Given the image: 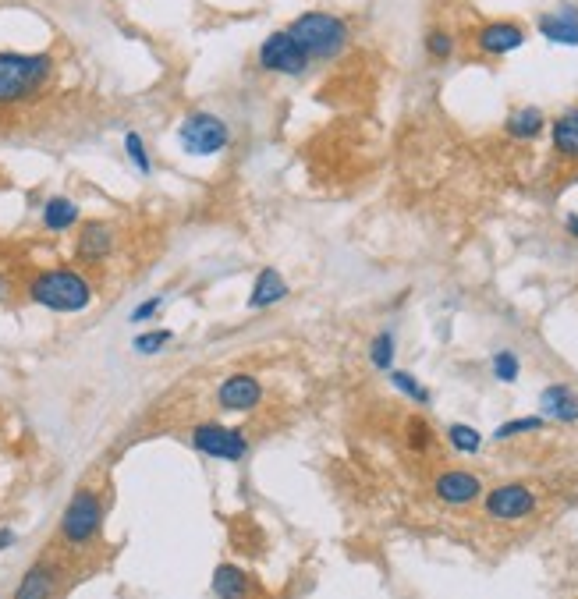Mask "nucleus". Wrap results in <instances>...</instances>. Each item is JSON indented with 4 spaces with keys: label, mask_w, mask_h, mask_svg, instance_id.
Instances as JSON below:
<instances>
[{
    "label": "nucleus",
    "mask_w": 578,
    "mask_h": 599,
    "mask_svg": "<svg viewBox=\"0 0 578 599\" xmlns=\"http://www.w3.org/2000/svg\"><path fill=\"white\" fill-rule=\"evenodd\" d=\"M160 309H164V298H160V295L146 298V302L135 305V309H132L128 323H149V319H157V316H160Z\"/></svg>",
    "instance_id": "c756f323"
},
{
    "label": "nucleus",
    "mask_w": 578,
    "mask_h": 599,
    "mask_svg": "<svg viewBox=\"0 0 578 599\" xmlns=\"http://www.w3.org/2000/svg\"><path fill=\"white\" fill-rule=\"evenodd\" d=\"M57 592V568L47 561L32 564L15 589V599H50Z\"/></svg>",
    "instance_id": "dca6fc26"
},
{
    "label": "nucleus",
    "mask_w": 578,
    "mask_h": 599,
    "mask_svg": "<svg viewBox=\"0 0 578 599\" xmlns=\"http://www.w3.org/2000/svg\"><path fill=\"white\" fill-rule=\"evenodd\" d=\"M547 426L543 415H525V419H511V422H500L493 429V440H511V436H522V433H536V429Z\"/></svg>",
    "instance_id": "a878e982"
},
{
    "label": "nucleus",
    "mask_w": 578,
    "mask_h": 599,
    "mask_svg": "<svg viewBox=\"0 0 578 599\" xmlns=\"http://www.w3.org/2000/svg\"><path fill=\"white\" fill-rule=\"evenodd\" d=\"M192 447L217 461H242L249 454V440H245L242 429L220 426V422H203V426L192 429Z\"/></svg>",
    "instance_id": "0eeeda50"
},
{
    "label": "nucleus",
    "mask_w": 578,
    "mask_h": 599,
    "mask_svg": "<svg viewBox=\"0 0 578 599\" xmlns=\"http://www.w3.org/2000/svg\"><path fill=\"white\" fill-rule=\"evenodd\" d=\"M288 298V281L281 277V270L274 266H263L256 273V281H252V291H249V309L252 312H263V309H274L277 302Z\"/></svg>",
    "instance_id": "2eb2a0df"
},
{
    "label": "nucleus",
    "mask_w": 578,
    "mask_h": 599,
    "mask_svg": "<svg viewBox=\"0 0 578 599\" xmlns=\"http://www.w3.org/2000/svg\"><path fill=\"white\" fill-rule=\"evenodd\" d=\"M43 227L54 234L61 231H71V227L79 224V203L68 199V195H50L47 203H43V213H40Z\"/></svg>",
    "instance_id": "a211bd4d"
},
{
    "label": "nucleus",
    "mask_w": 578,
    "mask_h": 599,
    "mask_svg": "<svg viewBox=\"0 0 578 599\" xmlns=\"http://www.w3.org/2000/svg\"><path fill=\"white\" fill-rule=\"evenodd\" d=\"M171 341H174V330H142V334L132 337V351L149 358V355H160Z\"/></svg>",
    "instance_id": "b1692460"
},
{
    "label": "nucleus",
    "mask_w": 578,
    "mask_h": 599,
    "mask_svg": "<svg viewBox=\"0 0 578 599\" xmlns=\"http://www.w3.org/2000/svg\"><path fill=\"white\" fill-rule=\"evenodd\" d=\"M422 43H426V54H430L433 61H447V57H454V36L447 29H430Z\"/></svg>",
    "instance_id": "bb28decb"
},
{
    "label": "nucleus",
    "mask_w": 578,
    "mask_h": 599,
    "mask_svg": "<svg viewBox=\"0 0 578 599\" xmlns=\"http://www.w3.org/2000/svg\"><path fill=\"white\" fill-rule=\"evenodd\" d=\"M536 25H539V36L547 39V43H557V47H578V8H571V4L539 15Z\"/></svg>",
    "instance_id": "4468645a"
},
{
    "label": "nucleus",
    "mask_w": 578,
    "mask_h": 599,
    "mask_svg": "<svg viewBox=\"0 0 578 599\" xmlns=\"http://www.w3.org/2000/svg\"><path fill=\"white\" fill-rule=\"evenodd\" d=\"M100 525H103L100 497L93 490H79L61 514V539L71 546H86L100 536Z\"/></svg>",
    "instance_id": "39448f33"
},
{
    "label": "nucleus",
    "mask_w": 578,
    "mask_h": 599,
    "mask_svg": "<svg viewBox=\"0 0 578 599\" xmlns=\"http://www.w3.org/2000/svg\"><path fill=\"white\" fill-rule=\"evenodd\" d=\"M550 142L561 156L568 160H578V107H568L564 114L554 117L550 125Z\"/></svg>",
    "instance_id": "6ab92c4d"
},
{
    "label": "nucleus",
    "mask_w": 578,
    "mask_h": 599,
    "mask_svg": "<svg viewBox=\"0 0 578 599\" xmlns=\"http://www.w3.org/2000/svg\"><path fill=\"white\" fill-rule=\"evenodd\" d=\"M433 444H437V436H433L430 422H426V419L408 422V447H412V451L426 454V451H433Z\"/></svg>",
    "instance_id": "cd10ccee"
},
{
    "label": "nucleus",
    "mask_w": 578,
    "mask_h": 599,
    "mask_svg": "<svg viewBox=\"0 0 578 599\" xmlns=\"http://www.w3.org/2000/svg\"><path fill=\"white\" fill-rule=\"evenodd\" d=\"M249 592H252V578L245 575L242 568L220 564V568L213 571V596L217 599H249Z\"/></svg>",
    "instance_id": "aec40b11"
},
{
    "label": "nucleus",
    "mask_w": 578,
    "mask_h": 599,
    "mask_svg": "<svg viewBox=\"0 0 578 599\" xmlns=\"http://www.w3.org/2000/svg\"><path fill=\"white\" fill-rule=\"evenodd\" d=\"M504 132L511 135L515 142H532L547 132V117L539 107H515L504 121Z\"/></svg>",
    "instance_id": "f3484780"
},
{
    "label": "nucleus",
    "mask_w": 578,
    "mask_h": 599,
    "mask_svg": "<svg viewBox=\"0 0 578 599\" xmlns=\"http://www.w3.org/2000/svg\"><path fill=\"white\" fill-rule=\"evenodd\" d=\"M433 493L447 507H469L483 497V479L476 472H469V468H447V472L437 475Z\"/></svg>",
    "instance_id": "1a4fd4ad"
},
{
    "label": "nucleus",
    "mask_w": 578,
    "mask_h": 599,
    "mask_svg": "<svg viewBox=\"0 0 578 599\" xmlns=\"http://www.w3.org/2000/svg\"><path fill=\"white\" fill-rule=\"evenodd\" d=\"M447 444H451L458 454H479L483 436H479V429L465 426V422H454V426H447Z\"/></svg>",
    "instance_id": "5701e85b"
},
{
    "label": "nucleus",
    "mask_w": 578,
    "mask_h": 599,
    "mask_svg": "<svg viewBox=\"0 0 578 599\" xmlns=\"http://www.w3.org/2000/svg\"><path fill=\"white\" fill-rule=\"evenodd\" d=\"M539 415L543 419L564 422V426H575L578 422V390L568 383H550L539 394Z\"/></svg>",
    "instance_id": "ddd939ff"
},
{
    "label": "nucleus",
    "mask_w": 578,
    "mask_h": 599,
    "mask_svg": "<svg viewBox=\"0 0 578 599\" xmlns=\"http://www.w3.org/2000/svg\"><path fill=\"white\" fill-rule=\"evenodd\" d=\"M29 302L40 305L47 312H86L93 305V284L71 266H54V270H40L29 281Z\"/></svg>",
    "instance_id": "f257e3e1"
},
{
    "label": "nucleus",
    "mask_w": 578,
    "mask_h": 599,
    "mask_svg": "<svg viewBox=\"0 0 578 599\" xmlns=\"http://www.w3.org/2000/svg\"><path fill=\"white\" fill-rule=\"evenodd\" d=\"M125 153H128V160L135 164V171L153 174V164H149V153H146V142H142L139 132H125Z\"/></svg>",
    "instance_id": "c85d7f7f"
},
{
    "label": "nucleus",
    "mask_w": 578,
    "mask_h": 599,
    "mask_svg": "<svg viewBox=\"0 0 578 599\" xmlns=\"http://www.w3.org/2000/svg\"><path fill=\"white\" fill-rule=\"evenodd\" d=\"M259 68L270 71V75H288V78H298L309 71V54L295 43L288 29H277L259 43V54H256Z\"/></svg>",
    "instance_id": "423d86ee"
},
{
    "label": "nucleus",
    "mask_w": 578,
    "mask_h": 599,
    "mask_svg": "<svg viewBox=\"0 0 578 599\" xmlns=\"http://www.w3.org/2000/svg\"><path fill=\"white\" fill-rule=\"evenodd\" d=\"M476 47L486 57H508L518 47H525V29L515 22H490L476 32Z\"/></svg>",
    "instance_id": "9b49d317"
},
{
    "label": "nucleus",
    "mask_w": 578,
    "mask_h": 599,
    "mask_svg": "<svg viewBox=\"0 0 578 599\" xmlns=\"http://www.w3.org/2000/svg\"><path fill=\"white\" fill-rule=\"evenodd\" d=\"M394 355H398V337H394V330H376V337L369 341V362H373V369L391 373Z\"/></svg>",
    "instance_id": "412c9836"
},
{
    "label": "nucleus",
    "mask_w": 578,
    "mask_h": 599,
    "mask_svg": "<svg viewBox=\"0 0 578 599\" xmlns=\"http://www.w3.org/2000/svg\"><path fill=\"white\" fill-rule=\"evenodd\" d=\"M536 493L522 483H504V486H493L490 493L483 497V507L490 514L493 522H522L536 511Z\"/></svg>",
    "instance_id": "6e6552de"
},
{
    "label": "nucleus",
    "mask_w": 578,
    "mask_h": 599,
    "mask_svg": "<svg viewBox=\"0 0 578 599\" xmlns=\"http://www.w3.org/2000/svg\"><path fill=\"white\" fill-rule=\"evenodd\" d=\"M178 146L185 156H217L231 146V125L210 110H196L178 125Z\"/></svg>",
    "instance_id": "20e7f679"
},
{
    "label": "nucleus",
    "mask_w": 578,
    "mask_h": 599,
    "mask_svg": "<svg viewBox=\"0 0 578 599\" xmlns=\"http://www.w3.org/2000/svg\"><path fill=\"white\" fill-rule=\"evenodd\" d=\"M114 227L103 224V220H86L79 227V242H75V256L82 263H103V259L114 252Z\"/></svg>",
    "instance_id": "f8f14e48"
},
{
    "label": "nucleus",
    "mask_w": 578,
    "mask_h": 599,
    "mask_svg": "<svg viewBox=\"0 0 578 599\" xmlns=\"http://www.w3.org/2000/svg\"><path fill=\"white\" fill-rule=\"evenodd\" d=\"M288 32L295 36L298 47L309 54V61H334L348 50L352 43V29L348 22L330 11H302L295 22L288 25Z\"/></svg>",
    "instance_id": "f03ea898"
},
{
    "label": "nucleus",
    "mask_w": 578,
    "mask_h": 599,
    "mask_svg": "<svg viewBox=\"0 0 578 599\" xmlns=\"http://www.w3.org/2000/svg\"><path fill=\"white\" fill-rule=\"evenodd\" d=\"M564 231L578 242V213H568V217H564Z\"/></svg>",
    "instance_id": "7c9ffc66"
},
{
    "label": "nucleus",
    "mask_w": 578,
    "mask_h": 599,
    "mask_svg": "<svg viewBox=\"0 0 578 599\" xmlns=\"http://www.w3.org/2000/svg\"><path fill=\"white\" fill-rule=\"evenodd\" d=\"M8 546H15V532H11V529H0V550H8Z\"/></svg>",
    "instance_id": "2f4dec72"
},
{
    "label": "nucleus",
    "mask_w": 578,
    "mask_h": 599,
    "mask_svg": "<svg viewBox=\"0 0 578 599\" xmlns=\"http://www.w3.org/2000/svg\"><path fill=\"white\" fill-rule=\"evenodd\" d=\"M50 75H54V61L47 54H0V107L40 93Z\"/></svg>",
    "instance_id": "7ed1b4c3"
},
{
    "label": "nucleus",
    "mask_w": 578,
    "mask_h": 599,
    "mask_svg": "<svg viewBox=\"0 0 578 599\" xmlns=\"http://www.w3.org/2000/svg\"><path fill=\"white\" fill-rule=\"evenodd\" d=\"M259 401H263V383L249 373L227 376L217 387V405L224 408V412H252Z\"/></svg>",
    "instance_id": "9d476101"
},
{
    "label": "nucleus",
    "mask_w": 578,
    "mask_h": 599,
    "mask_svg": "<svg viewBox=\"0 0 578 599\" xmlns=\"http://www.w3.org/2000/svg\"><path fill=\"white\" fill-rule=\"evenodd\" d=\"M387 376H391V387H398L405 397H412L415 405H430V401H433L430 390L422 387V383L415 380L412 373H405V369H391V373H387Z\"/></svg>",
    "instance_id": "393cba45"
},
{
    "label": "nucleus",
    "mask_w": 578,
    "mask_h": 599,
    "mask_svg": "<svg viewBox=\"0 0 578 599\" xmlns=\"http://www.w3.org/2000/svg\"><path fill=\"white\" fill-rule=\"evenodd\" d=\"M490 373H493V380H500V383H515L518 376H522V358H518V351H511V348L493 351Z\"/></svg>",
    "instance_id": "4be33fe9"
},
{
    "label": "nucleus",
    "mask_w": 578,
    "mask_h": 599,
    "mask_svg": "<svg viewBox=\"0 0 578 599\" xmlns=\"http://www.w3.org/2000/svg\"><path fill=\"white\" fill-rule=\"evenodd\" d=\"M8 295H11V284H8V277L0 273V302H8Z\"/></svg>",
    "instance_id": "473e14b6"
}]
</instances>
